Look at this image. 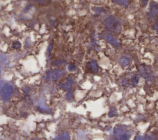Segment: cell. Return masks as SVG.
<instances>
[{"label":"cell","mask_w":158,"mask_h":140,"mask_svg":"<svg viewBox=\"0 0 158 140\" xmlns=\"http://www.w3.org/2000/svg\"><path fill=\"white\" fill-rule=\"evenodd\" d=\"M12 48L15 49H17L21 48V43L19 41H16L13 42V43L12 45Z\"/></svg>","instance_id":"obj_14"},{"label":"cell","mask_w":158,"mask_h":140,"mask_svg":"<svg viewBox=\"0 0 158 140\" xmlns=\"http://www.w3.org/2000/svg\"><path fill=\"white\" fill-rule=\"evenodd\" d=\"M14 92L13 85L10 83H5L0 91V96L4 101H8Z\"/></svg>","instance_id":"obj_5"},{"label":"cell","mask_w":158,"mask_h":140,"mask_svg":"<svg viewBox=\"0 0 158 140\" xmlns=\"http://www.w3.org/2000/svg\"><path fill=\"white\" fill-rule=\"evenodd\" d=\"M64 62H65V61L63 60H55L52 62V65L54 66H57L61 65V64H64Z\"/></svg>","instance_id":"obj_15"},{"label":"cell","mask_w":158,"mask_h":140,"mask_svg":"<svg viewBox=\"0 0 158 140\" xmlns=\"http://www.w3.org/2000/svg\"><path fill=\"white\" fill-rule=\"evenodd\" d=\"M137 69L146 82H151L153 81L154 73L150 66H146L145 64H140L137 66Z\"/></svg>","instance_id":"obj_3"},{"label":"cell","mask_w":158,"mask_h":140,"mask_svg":"<svg viewBox=\"0 0 158 140\" xmlns=\"http://www.w3.org/2000/svg\"><path fill=\"white\" fill-rule=\"evenodd\" d=\"M87 67L91 72L94 73H98L99 71V67H98V64L96 61H91L90 62H89L88 63Z\"/></svg>","instance_id":"obj_9"},{"label":"cell","mask_w":158,"mask_h":140,"mask_svg":"<svg viewBox=\"0 0 158 140\" xmlns=\"http://www.w3.org/2000/svg\"><path fill=\"white\" fill-rule=\"evenodd\" d=\"M140 76L138 74L129 73L119 79V83L124 87L131 88L139 83Z\"/></svg>","instance_id":"obj_2"},{"label":"cell","mask_w":158,"mask_h":140,"mask_svg":"<svg viewBox=\"0 0 158 140\" xmlns=\"http://www.w3.org/2000/svg\"><path fill=\"white\" fill-rule=\"evenodd\" d=\"M3 82L2 81H0V91H1V90L2 87H3Z\"/></svg>","instance_id":"obj_18"},{"label":"cell","mask_w":158,"mask_h":140,"mask_svg":"<svg viewBox=\"0 0 158 140\" xmlns=\"http://www.w3.org/2000/svg\"><path fill=\"white\" fill-rule=\"evenodd\" d=\"M106 26L109 30L114 31L115 32H119L121 30V24L119 20L114 17H109L104 22Z\"/></svg>","instance_id":"obj_4"},{"label":"cell","mask_w":158,"mask_h":140,"mask_svg":"<svg viewBox=\"0 0 158 140\" xmlns=\"http://www.w3.org/2000/svg\"><path fill=\"white\" fill-rule=\"evenodd\" d=\"M73 84V80L71 77H67L66 82L64 83H60L59 84V87L63 89L65 91H71L72 88V86Z\"/></svg>","instance_id":"obj_6"},{"label":"cell","mask_w":158,"mask_h":140,"mask_svg":"<svg viewBox=\"0 0 158 140\" xmlns=\"http://www.w3.org/2000/svg\"><path fill=\"white\" fill-rule=\"evenodd\" d=\"M105 40H106L108 43H109L111 45H112L115 48H119L121 46L119 42L117 40L114 39V38L111 35L108 34L105 36Z\"/></svg>","instance_id":"obj_8"},{"label":"cell","mask_w":158,"mask_h":140,"mask_svg":"<svg viewBox=\"0 0 158 140\" xmlns=\"http://www.w3.org/2000/svg\"><path fill=\"white\" fill-rule=\"evenodd\" d=\"M68 70H69V71H70L71 72H74L76 70V67L75 65H73V64H70L68 66Z\"/></svg>","instance_id":"obj_16"},{"label":"cell","mask_w":158,"mask_h":140,"mask_svg":"<svg viewBox=\"0 0 158 140\" xmlns=\"http://www.w3.org/2000/svg\"><path fill=\"white\" fill-rule=\"evenodd\" d=\"M62 74V71L60 69H55L50 72V80L53 81L58 80Z\"/></svg>","instance_id":"obj_7"},{"label":"cell","mask_w":158,"mask_h":140,"mask_svg":"<svg viewBox=\"0 0 158 140\" xmlns=\"http://www.w3.org/2000/svg\"><path fill=\"white\" fill-rule=\"evenodd\" d=\"M65 97H66V99L67 100H70V99L71 98V97H72V93H71V91H67V93H66Z\"/></svg>","instance_id":"obj_17"},{"label":"cell","mask_w":158,"mask_h":140,"mask_svg":"<svg viewBox=\"0 0 158 140\" xmlns=\"http://www.w3.org/2000/svg\"><path fill=\"white\" fill-rule=\"evenodd\" d=\"M130 59L126 57H122L119 59V64L123 67H127V66H129L130 64Z\"/></svg>","instance_id":"obj_10"},{"label":"cell","mask_w":158,"mask_h":140,"mask_svg":"<svg viewBox=\"0 0 158 140\" xmlns=\"http://www.w3.org/2000/svg\"><path fill=\"white\" fill-rule=\"evenodd\" d=\"M1 70H2V69H1V66H0V75H1Z\"/></svg>","instance_id":"obj_19"},{"label":"cell","mask_w":158,"mask_h":140,"mask_svg":"<svg viewBox=\"0 0 158 140\" xmlns=\"http://www.w3.org/2000/svg\"><path fill=\"white\" fill-rule=\"evenodd\" d=\"M133 132L128 126L119 125L114 128L113 135L117 139H129L132 136Z\"/></svg>","instance_id":"obj_1"},{"label":"cell","mask_w":158,"mask_h":140,"mask_svg":"<svg viewBox=\"0 0 158 140\" xmlns=\"http://www.w3.org/2000/svg\"><path fill=\"white\" fill-rule=\"evenodd\" d=\"M118 115V111L115 107H111L110 108V110L108 113V117L110 118H112L113 117L117 116Z\"/></svg>","instance_id":"obj_11"},{"label":"cell","mask_w":158,"mask_h":140,"mask_svg":"<svg viewBox=\"0 0 158 140\" xmlns=\"http://www.w3.org/2000/svg\"><path fill=\"white\" fill-rule=\"evenodd\" d=\"M69 135L68 134V133H62L61 135H58V136H56V138H55L56 139H69Z\"/></svg>","instance_id":"obj_12"},{"label":"cell","mask_w":158,"mask_h":140,"mask_svg":"<svg viewBox=\"0 0 158 140\" xmlns=\"http://www.w3.org/2000/svg\"><path fill=\"white\" fill-rule=\"evenodd\" d=\"M52 47H53V41H51V43L48 46V49H47V56H48V59H49L50 57H51Z\"/></svg>","instance_id":"obj_13"}]
</instances>
